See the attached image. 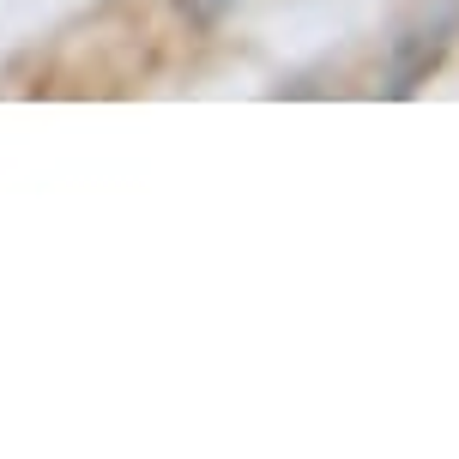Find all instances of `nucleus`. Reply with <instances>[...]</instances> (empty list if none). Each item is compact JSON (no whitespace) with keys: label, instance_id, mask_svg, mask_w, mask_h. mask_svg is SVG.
Returning a JSON list of instances; mask_svg holds the SVG:
<instances>
[{"label":"nucleus","instance_id":"nucleus-1","mask_svg":"<svg viewBox=\"0 0 459 459\" xmlns=\"http://www.w3.org/2000/svg\"><path fill=\"white\" fill-rule=\"evenodd\" d=\"M454 30H459V0H441L436 13H423V19L393 43V85H387V91L405 97L429 67H441V55H447V43H454Z\"/></svg>","mask_w":459,"mask_h":459}]
</instances>
